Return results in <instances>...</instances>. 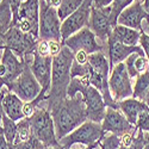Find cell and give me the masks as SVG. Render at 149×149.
<instances>
[{
	"label": "cell",
	"instance_id": "cell-1",
	"mask_svg": "<svg viewBox=\"0 0 149 149\" xmlns=\"http://www.w3.org/2000/svg\"><path fill=\"white\" fill-rule=\"evenodd\" d=\"M50 112L58 142L88 120L84 98L80 93L73 98L67 97L63 100L56 103L50 109Z\"/></svg>",
	"mask_w": 149,
	"mask_h": 149
},
{
	"label": "cell",
	"instance_id": "cell-2",
	"mask_svg": "<svg viewBox=\"0 0 149 149\" xmlns=\"http://www.w3.org/2000/svg\"><path fill=\"white\" fill-rule=\"evenodd\" d=\"M74 53L63 44L61 52L53 57V77L52 86L45 97V104L50 110L56 103L67 98L68 87L72 81V65Z\"/></svg>",
	"mask_w": 149,
	"mask_h": 149
},
{
	"label": "cell",
	"instance_id": "cell-3",
	"mask_svg": "<svg viewBox=\"0 0 149 149\" xmlns=\"http://www.w3.org/2000/svg\"><path fill=\"white\" fill-rule=\"evenodd\" d=\"M32 136L42 142L45 148L60 146L56 136V129L50 110L48 109L44 100H42L35 111V113L29 118Z\"/></svg>",
	"mask_w": 149,
	"mask_h": 149
},
{
	"label": "cell",
	"instance_id": "cell-4",
	"mask_svg": "<svg viewBox=\"0 0 149 149\" xmlns=\"http://www.w3.org/2000/svg\"><path fill=\"white\" fill-rule=\"evenodd\" d=\"M38 42L40 37L23 32L17 26H12L6 33L0 35V48L10 49L23 61L36 52Z\"/></svg>",
	"mask_w": 149,
	"mask_h": 149
},
{
	"label": "cell",
	"instance_id": "cell-5",
	"mask_svg": "<svg viewBox=\"0 0 149 149\" xmlns=\"http://www.w3.org/2000/svg\"><path fill=\"white\" fill-rule=\"evenodd\" d=\"M104 131L102 128V123H95L92 120H87L74 131H72L66 137L60 141V146L65 149H70L75 144H81L85 147H91L100 142L104 136Z\"/></svg>",
	"mask_w": 149,
	"mask_h": 149
},
{
	"label": "cell",
	"instance_id": "cell-6",
	"mask_svg": "<svg viewBox=\"0 0 149 149\" xmlns=\"http://www.w3.org/2000/svg\"><path fill=\"white\" fill-rule=\"evenodd\" d=\"M62 20L57 8L49 5L45 0H41L40 13V40L63 42L62 40Z\"/></svg>",
	"mask_w": 149,
	"mask_h": 149
},
{
	"label": "cell",
	"instance_id": "cell-7",
	"mask_svg": "<svg viewBox=\"0 0 149 149\" xmlns=\"http://www.w3.org/2000/svg\"><path fill=\"white\" fill-rule=\"evenodd\" d=\"M109 87L112 98L117 103L132 97L134 85L124 62L118 63L111 70L109 77Z\"/></svg>",
	"mask_w": 149,
	"mask_h": 149
},
{
	"label": "cell",
	"instance_id": "cell-8",
	"mask_svg": "<svg viewBox=\"0 0 149 149\" xmlns=\"http://www.w3.org/2000/svg\"><path fill=\"white\" fill-rule=\"evenodd\" d=\"M40 13L41 0H24L15 26L25 33H32L40 37Z\"/></svg>",
	"mask_w": 149,
	"mask_h": 149
},
{
	"label": "cell",
	"instance_id": "cell-9",
	"mask_svg": "<svg viewBox=\"0 0 149 149\" xmlns=\"http://www.w3.org/2000/svg\"><path fill=\"white\" fill-rule=\"evenodd\" d=\"M63 44L68 47L73 53L77 52H86L87 54L95 53H105L106 54V45L99 42L97 36L90 30V28H84L75 35L70 36L69 38L63 41Z\"/></svg>",
	"mask_w": 149,
	"mask_h": 149
},
{
	"label": "cell",
	"instance_id": "cell-10",
	"mask_svg": "<svg viewBox=\"0 0 149 149\" xmlns=\"http://www.w3.org/2000/svg\"><path fill=\"white\" fill-rule=\"evenodd\" d=\"M26 63L20 60L10 49H1V60H0V81L1 85L11 87L24 72Z\"/></svg>",
	"mask_w": 149,
	"mask_h": 149
},
{
	"label": "cell",
	"instance_id": "cell-11",
	"mask_svg": "<svg viewBox=\"0 0 149 149\" xmlns=\"http://www.w3.org/2000/svg\"><path fill=\"white\" fill-rule=\"evenodd\" d=\"M12 93L17 94L23 102H33L40 97L42 92V86L37 81L31 72L29 65H26L22 75L11 85L8 88Z\"/></svg>",
	"mask_w": 149,
	"mask_h": 149
},
{
	"label": "cell",
	"instance_id": "cell-12",
	"mask_svg": "<svg viewBox=\"0 0 149 149\" xmlns=\"http://www.w3.org/2000/svg\"><path fill=\"white\" fill-rule=\"evenodd\" d=\"M91 12H92V0H85L84 4L70 15L68 18H66L62 22V40L66 41L70 36L75 35L84 28H87L90 24L91 18Z\"/></svg>",
	"mask_w": 149,
	"mask_h": 149
},
{
	"label": "cell",
	"instance_id": "cell-13",
	"mask_svg": "<svg viewBox=\"0 0 149 149\" xmlns=\"http://www.w3.org/2000/svg\"><path fill=\"white\" fill-rule=\"evenodd\" d=\"M110 12L111 6L105 8H97L92 5V12L88 24L90 30L97 36L99 42L105 45L107 44V40L113 30V25L110 19Z\"/></svg>",
	"mask_w": 149,
	"mask_h": 149
},
{
	"label": "cell",
	"instance_id": "cell-14",
	"mask_svg": "<svg viewBox=\"0 0 149 149\" xmlns=\"http://www.w3.org/2000/svg\"><path fill=\"white\" fill-rule=\"evenodd\" d=\"M31 72L42 86V94L47 97L52 86L53 77V56H42L38 53H33V61L30 66Z\"/></svg>",
	"mask_w": 149,
	"mask_h": 149
},
{
	"label": "cell",
	"instance_id": "cell-15",
	"mask_svg": "<svg viewBox=\"0 0 149 149\" xmlns=\"http://www.w3.org/2000/svg\"><path fill=\"white\" fill-rule=\"evenodd\" d=\"M102 128L104 132L116 134L118 136H123L124 134H128L135 130V125L127 119V117L122 113L119 109L107 107L106 113L102 122Z\"/></svg>",
	"mask_w": 149,
	"mask_h": 149
},
{
	"label": "cell",
	"instance_id": "cell-16",
	"mask_svg": "<svg viewBox=\"0 0 149 149\" xmlns=\"http://www.w3.org/2000/svg\"><path fill=\"white\" fill-rule=\"evenodd\" d=\"M146 18L147 15L143 8V0H135L129 7H127L120 13L117 20V25L128 26L143 32V22Z\"/></svg>",
	"mask_w": 149,
	"mask_h": 149
},
{
	"label": "cell",
	"instance_id": "cell-17",
	"mask_svg": "<svg viewBox=\"0 0 149 149\" xmlns=\"http://www.w3.org/2000/svg\"><path fill=\"white\" fill-rule=\"evenodd\" d=\"M136 52H143L141 45L137 47H129L125 44H122L118 42H115L112 40H107V45H106V56L110 62V68L112 70L115 66L118 63L125 61L131 54Z\"/></svg>",
	"mask_w": 149,
	"mask_h": 149
},
{
	"label": "cell",
	"instance_id": "cell-18",
	"mask_svg": "<svg viewBox=\"0 0 149 149\" xmlns=\"http://www.w3.org/2000/svg\"><path fill=\"white\" fill-rule=\"evenodd\" d=\"M24 104L22 99L12 92H8L6 95L1 98V106H0V112H4L8 118L18 123L19 120L24 119Z\"/></svg>",
	"mask_w": 149,
	"mask_h": 149
},
{
	"label": "cell",
	"instance_id": "cell-19",
	"mask_svg": "<svg viewBox=\"0 0 149 149\" xmlns=\"http://www.w3.org/2000/svg\"><path fill=\"white\" fill-rule=\"evenodd\" d=\"M142 32L139 30H135L128 26L117 25L113 28L112 33L109 37V40H112L115 42L125 44L129 47H137L140 45Z\"/></svg>",
	"mask_w": 149,
	"mask_h": 149
},
{
	"label": "cell",
	"instance_id": "cell-20",
	"mask_svg": "<svg viewBox=\"0 0 149 149\" xmlns=\"http://www.w3.org/2000/svg\"><path fill=\"white\" fill-rule=\"evenodd\" d=\"M125 67L131 80H136L142 73L149 69V62L144 55V52H136L131 54L125 61Z\"/></svg>",
	"mask_w": 149,
	"mask_h": 149
},
{
	"label": "cell",
	"instance_id": "cell-21",
	"mask_svg": "<svg viewBox=\"0 0 149 149\" xmlns=\"http://www.w3.org/2000/svg\"><path fill=\"white\" fill-rule=\"evenodd\" d=\"M148 106L143 102L139 100V99H136L134 97L124 99L122 102H118V109L122 111V113L127 117V119L132 125H135L136 122H137L139 115Z\"/></svg>",
	"mask_w": 149,
	"mask_h": 149
},
{
	"label": "cell",
	"instance_id": "cell-22",
	"mask_svg": "<svg viewBox=\"0 0 149 149\" xmlns=\"http://www.w3.org/2000/svg\"><path fill=\"white\" fill-rule=\"evenodd\" d=\"M132 97L143 102L149 107V69L135 80Z\"/></svg>",
	"mask_w": 149,
	"mask_h": 149
},
{
	"label": "cell",
	"instance_id": "cell-23",
	"mask_svg": "<svg viewBox=\"0 0 149 149\" xmlns=\"http://www.w3.org/2000/svg\"><path fill=\"white\" fill-rule=\"evenodd\" d=\"M13 12L6 0L0 1V35L6 33L13 26Z\"/></svg>",
	"mask_w": 149,
	"mask_h": 149
},
{
	"label": "cell",
	"instance_id": "cell-24",
	"mask_svg": "<svg viewBox=\"0 0 149 149\" xmlns=\"http://www.w3.org/2000/svg\"><path fill=\"white\" fill-rule=\"evenodd\" d=\"M0 118H1V125H0V132H3L6 141L10 146L15 143L16 134H17V123L8 118L4 112H0Z\"/></svg>",
	"mask_w": 149,
	"mask_h": 149
},
{
	"label": "cell",
	"instance_id": "cell-25",
	"mask_svg": "<svg viewBox=\"0 0 149 149\" xmlns=\"http://www.w3.org/2000/svg\"><path fill=\"white\" fill-rule=\"evenodd\" d=\"M85 0H61V4L57 8L60 19L63 22L70 15H73L82 4Z\"/></svg>",
	"mask_w": 149,
	"mask_h": 149
},
{
	"label": "cell",
	"instance_id": "cell-26",
	"mask_svg": "<svg viewBox=\"0 0 149 149\" xmlns=\"http://www.w3.org/2000/svg\"><path fill=\"white\" fill-rule=\"evenodd\" d=\"M31 136H32V131H31L30 120H29V118H24L17 123V134H16V139H15L13 144L25 142L31 139Z\"/></svg>",
	"mask_w": 149,
	"mask_h": 149
},
{
	"label": "cell",
	"instance_id": "cell-27",
	"mask_svg": "<svg viewBox=\"0 0 149 149\" xmlns=\"http://www.w3.org/2000/svg\"><path fill=\"white\" fill-rule=\"evenodd\" d=\"M134 1L135 0H113L112 5H111V12H110V19H111L113 28L117 26V20L120 13L127 7H129Z\"/></svg>",
	"mask_w": 149,
	"mask_h": 149
},
{
	"label": "cell",
	"instance_id": "cell-28",
	"mask_svg": "<svg viewBox=\"0 0 149 149\" xmlns=\"http://www.w3.org/2000/svg\"><path fill=\"white\" fill-rule=\"evenodd\" d=\"M100 147L104 149H120L122 147L120 136L111 132H105L103 139L100 140Z\"/></svg>",
	"mask_w": 149,
	"mask_h": 149
},
{
	"label": "cell",
	"instance_id": "cell-29",
	"mask_svg": "<svg viewBox=\"0 0 149 149\" xmlns=\"http://www.w3.org/2000/svg\"><path fill=\"white\" fill-rule=\"evenodd\" d=\"M10 149H47V148L44 147V144L42 142L37 140L35 136H31V139L25 142L10 146Z\"/></svg>",
	"mask_w": 149,
	"mask_h": 149
},
{
	"label": "cell",
	"instance_id": "cell-30",
	"mask_svg": "<svg viewBox=\"0 0 149 149\" xmlns=\"http://www.w3.org/2000/svg\"><path fill=\"white\" fill-rule=\"evenodd\" d=\"M36 53H38L42 56H52L50 54V45H49V41H43L40 40L36 48Z\"/></svg>",
	"mask_w": 149,
	"mask_h": 149
},
{
	"label": "cell",
	"instance_id": "cell-31",
	"mask_svg": "<svg viewBox=\"0 0 149 149\" xmlns=\"http://www.w3.org/2000/svg\"><path fill=\"white\" fill-rule=\"evenodd\" d=\"M6 1L10 4L11 8H12V12H13V26L16 25V23L18 20V15H19V10H20V6L22 4L24 3V0H6Z\"/></svg>",
	"mask_w": 149,
	"mask_h": 149
},
{
	"label": "cell",
	"instance_id": "cell-32",
	"mask_svg": "<svg viewBox=\"0 0 149 149\" xmlns=\"http://www.w3.org/2000/svg\"><path fill=\"white\" fill-rule=\"evenodd\" d=\"M140 45L142 47L143 52H144V55H146V57L148 58V62H149V35L142 32L141 41H140Z\"/></svg>",
	"mask_w": 149,
	"mask_h": 149
},
{
	"label": "cell",
	"instance_id": "cell-33",
	"mask_svg": "<svg viewBox=\"0 0 149 149\" xmlns=\"http://www.w3.org/2000/svg\"><path fill=\"white\" fill-rule=\"evenodd\" d=\"M143 8L147 15L146 20L143 22V32L149 35V0H143Z\"/></svg>",
	"mask_w": 149,
	"mask_h": 149
},
{
	"label": "cell",
	"instance_id": "cell-34",
	"mask_svg": "<svg viewBox=\"0 0 149 149\" xmlns=\"http://www.w3.org/2000/svg\"><path fill=\"white\" fill-rule=\"evenodd\" d=\"M113 3V0H92V5L97 8H105L111 6Z\"/></svg>",
	"mask_w": 149,
	"mask_h": 149
},
{
	"label": "cell",
	"instance_id": "cell-35",
	"mask_svg": "<svg viewBox=\"0 0 149 149\" xmlns=\"http://www.w3.org/2000/svg\"><path fill=\"white\" fill-rule=\"evenodd\" d=\"M45 1L50 5V6H53V7H55V8H58V6H60V4H61V0H45Z\"/></svg>",
	"mask_w": 149,
	"mask_h": 149
},
{
	"label": "cell",
	"instance_id": "cell-36",
	"mask_svg": "<svg viewBox=\"0 0 149 149\" xmlns=\"http://www.w3.org/2000/svg\"><path fill=\"white\" fill-rule=\"evenodd\" d=\"M144 140H146V143L143 149H149V132H144Z\"/></svg>",
	"mask_w": 149,
	"mask_h": 149
},
{
	"label": "cell",
	"instance_id": "cell-37",
	"mask_svg": "<svg viewBox=\"0 0 149 149\" xmlns=\"http://www.w3.org/2000/svg\"><path fill=\"white\" fill-rule=\"evenodd\" d=\"M47 149H65L62 146H56V147H52V148H47Z\"/></svg>",
	"mask_w": 149,
	"mask_h": 149
},
{
	"label": "cell",
	"instance_id": "cell-38",
	"mask_svg": "<svg viewBox=\"0 0 149 149\" xmlns=\"http://www.w3.org/2000/svg\"><path fill=\"white\" fill-rule=\"evenodd\" d=\"M99 147H100V142L97 143V144H94V146H92V147H91V149H98Z\"/></svg>",
	"mask_w": 149,
	"mask_h": 149
},
{
	"label": "cell",
	"instance_id": "cell-39",
	"mask_svg": "<svg viewBox=\"0 0 149 149\" xmlns=\"http://www.w3.org/2000/svg\"><path fill=\"white\" fill-rule=\"evenodd\" d=\"M92 147V146H91ZM91 147H84V148H80V149H91ZM72 149V148H70Z\"/></svg>",
	"mask_w": 149,
	"mask_h": 149
},
{
	"label": "cell",
	"instance_id": "cell-40",
	"mask_svg": "<svg viewBox=\"0 0 149 149\" xmlns=\"http://www.w3.org/2000/svg\"><path fill=\"white\" fill-rule=\"evenodd\" d=\"M98 149H104V148H102V147H99V148H98Z\"/></svg>",
	"mask_w": 149,
	"mask_h": 149
}]
</instances>
